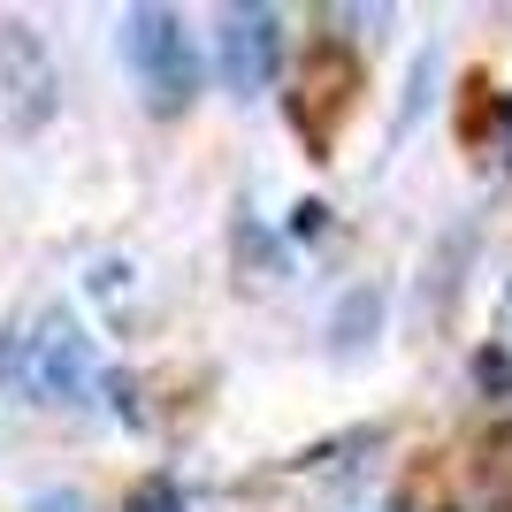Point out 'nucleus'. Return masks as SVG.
<instances>
[{
  "instance_id": "nucleus-1",
  "label": "nucleus",
  "mask_w": 512,
  "mask_h": 512,
  "mask_svg": "<svg viewBox=\"0 0 512 512\" xmlns=\"http://www.w3.org/2000/svg\"><path fill=\"white\" fill-rule=\"evenodd\" d=\"M123 54L130 69L146 77V100L169 115V107L192 100V46H184V31H176L169 8H138V16L123 23Z\"/></svg>"
},
{
  "instance_id": "nucleus-2",
  "label": "nucleus",
  "mask_w": 512,
  "mask_h": 512,
  "mask_svg": "<svg viewBox=\"0 0 512 512\" xmlns=\"http://www.w3.org/2000/svg\"><path fill=\"white\" fill-rule=\"evenodd\" d=\"M0 92L16 107V123H46V107H54V69H46L39 39L23 31V23H0Z\"/></svg>"
},
{
  "instance_id": "nucleus-3",
  "label": "nucleus",
  "mask_w": 512,
  "mask_h": 512,
  "mask_svg": "<svg viewBox=\"0 0 512 512\" xmlns=\"http://www.w3.org/2000/svg\"><path fill=\"white\" fill-rule=\"evenodd\" d=\"M222 69L237 92H260L276 77V16L268 8H230L222 16Z\"/></svg>"
},
{
  "instance_id": "nucleus-4",
  "label": "nucleus",
  "mask_w": 512,
  "mask_h": 512,
  "mask_svg": "<svg viewBox=\"0 0 512 512\" xmlns=\"http://www.w3.org/2000/svg\"><path fill=\"white\" fill-rule=\"evenodd\" d=\"M23 375H31L39 398H77V390L92 383V352H85V337L54 314L39 337H31V367H23Z\"/></svg>"
},
{
  "instance_id": "nucleus-5",
  "label": "nucleus",
  "mask_w": 512,
  "mask_h": 512,
  "mask_svg": "<svg viewBox=\"0 0 512 512\" xmlns=\"http://www.w3.org/2000/svg\"><path fill=\"white\" fill-rule=\"evenodd\" d=\"M130 512H184V497H176V482H146L130 497Z\"/></svg>"
},
{
  "instance_id": "nucleus-6",
  "label": "nucleus",
  "mask_w": 512,
  "mask_h": 512,
  "mask_svg": "<svg viewBox=\"0 0 512 512\" xmlns=\"http://www.w3.org/2000/svg\"><path fill=\"white\" fill-rule=\"evenodd\" d=\"M474 375H482V390H505V383H512V367L497 360V352H482V367H474Z\"/></svg>"
},
{
  "instance_id": "nucleus-7",
  "label": "nucleus",
  "mask_w": 512,
  "mask_h": 512,
  "mask_svg": "<svg viewBox=\"0 0 512 512\" xmlns=\"http://www.w3.org/2000/svg\"><path fill=\"white\" fill-rule=\"evenodd\" d=\"M39 512H77V497H46V505Z\"/></svg>"
}]
</instances>
